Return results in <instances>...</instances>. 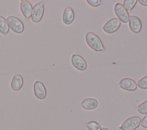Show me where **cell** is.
Instances as JSON below:
<instances>
[{
	"label": "cell",
	"mask_w": 147,
	"mask_h": 130,
	"mask_svg": "<svg viewBox=\"0 0 147 130\" xmlns=\"http://www.w3.org/2000/svg\"><path fill=\"white\" fill-rule=\"evenodd\" d=\"M86 41L88 46L95 52L104 51L105 48L100 38L94 33L89 31L86 34Z\"/></svg>",
	"instance_id": "1"
},
{
	"label": "cell",
	"mask_w": 147,
	"mask_h": 130,
	"mask_svg": "<svg viewBox=\"0 0 147 130\" xmlns=\"http://www.w3.org/2000/svg\"><path fill=\"white\" fill-rule=\"evenodd\" d=\"M72 65L78 70L84 71L87 69V65L85 60L80 55L74 54L71 58Z\"/></svg>",
	"instance_id": "8"
},
{
	"label": "cell",
	"mask_w": 147,
	"mask_h": 130,
	"mask_svg": "<svg viewBox=\"0 0 147 130\" xmlns=\"http://www.w3.org/2000/svg\"><path fill=\"white\" fill-rule=\"evenodd\" d=\"M44 13V5L42 2L37 3L33 7L31 19L34 23H38L42 19Z\"/></svg>",
	"instance_id": "4"
},
{
	"label": "cell",
	"mask_w": 147,
	"mask_h": 130,
	"mask_svg": "<svg viewBox=\"0 0 147 130\" xmlns=\"http://www.w3.org/2000/svg\"><path fill=\"white\" fill-rule=\"evenodd\" d=\"M141 122V119L139 116H131L125 120L119 129L121 130H134L139 127Z\"/></svg>",
	"instance_id": "3"
},
{
	"label": "cell",
	"mask_w": 147,
	"mask_h": 130,
	"mask_svg": "<svg viewBox=\"0 0 147 130\" xmlns=\"http://www.w3.org/2000/svg\"><path fill=\"white\" fill-rule=\"evenodd\" d=\"M102 130H109V129H107V128H103L102 129Z\"/></svg>",
	"instance_id": "23"
},
{
	"label": "cell",
	"mask_w": 147,
	"mask_h": 130,
	"mask_svg": "<svg viewBox=\"0 0 147 130\" xmlns=\"http://www.w3.org/2000/svg\"><path fill=\"white\" fill-rule=\"evenodd\" d=\"M20 10L24 17L26 19L31 18L33 7L31 3L26 0H22L20 3Z\"/></svg>",
	"instance_id": "11"
},
{
	"label": "cell",
	"mask_w": 147,
	"mask_h": 130,
	"mask_svg": "<svg viewBox=\"0 0 147 130\" xmlns=\"http://www.w3.org/2000/svg\"><path fill=\"white\" fill-rule=\"evenodd\" d=\"M139 3L142 6H147V0H138Z\"/></svg>",
	"instance_id": "22"
},
{
	"label": "cell",
	"mask_w": 147,
	"mask_h": 130,
	"mask_svg": "<svg viewBox=\"0 0 147 130\" xmlns=\"http://www.w3.org/2000/svg\"><path fill=\"white\" fill-rule=\"evenodd\" d=\"M137 111L138 113L142 115L147 114V100L140 104L137 107Z\"/></svg>",
	"instance_id": "18"
},
{
	"label": "cell",
	"mask_w": 147,
	"mask_h": 130,
	"mask_svg": "<svg viewBox=\"0 0 147 130\" xmlns=\"http://www.w3.org/2000/svg\"><path fill=\"white\" fill-rule=\"evenodd\" d=\"M82 107L87 110H93L98 106V101L94 98H87L82 103Z\"/></svg>",
	"instance_id": "14"
},
{
	"label": "cell",
	"mask_w": 147,
	"mask_h": 130,
	"mask_svg": "<svg viewBox=\"0 0 147 130\" xmlns=\"http://www.w3.org/2000/svg\"><path fill=\"white\" fill-rule=\"evenodd\" d=\"M35 97L39 100H44L47 96V90L44 84L40 81H36L33 85Z\"/></svg>",
	"instance_id": "7"
},
{
	"label": "cell",
	"mask_w": 147,
	"mask_h": 130,
	"mask_svg": "<svg viewBox=\"0 0 147 130\" xmlns=\"http://www.w3.org/2000/svg\"><path fill=\"white\" fill-rule=\"evenodd\" d=\"M9 32V26L6 19L2 15H0V33L3 36H6Z\"/></svg>",
	"instance_id": "15"
},
{
	"label": "cell",
	"mask_w": 147,
	"mask_h": 130,
	"mask_svg": "<svg viewBox=\"0 0 147 130\" xmlns=\"http://www.w3.org/2000/svg\"><path fill=\"white\" fill-rule=\"evenodd\" d=\"M137 2V0H124L123 6L127 11H131Z\"/></svg>",
	"instance_id": "16"
},
{
	"label": "cell",
	"mask_w": 147,
	"mask_h": 130,
	"mask_svg": "<svg viewBox=\"0 0 147 130\" xmlns=\"http://www.w3.org/2000/svg\"><path fill=\"white\" fill-rule=\"evenodd\" d=\"M24 84L23 77L20 74H15L11 81V88L14 91L20 90Z\"/></svg>",
	"instance_id": "13"
},
{
	"label": "cell",
	"mask_w": 147,
	"mask_h": 130,
	"mask_svg": "<svg viewBox=\"0 0 147 130\" xmlns=\"http://www.w3.org/2000/svg\"><path fill=\"white\" fill-rule=\"evenodd\" d=\"M129 26L130 30L134 33H138L141 30L142 23L140 19L136 15L129 16Z\"/></svg>",
	"instance_id": "9"
},
{
	"label": "cell",
	"mask_w": 147,
	"mask_h": 130,
	"mask_svg": "<svg viewBox=\"0 0 147 130\" xmlns=\"http://www.w3.org/2000/svg\"><path fill=\"white\" fill-rule=\"evenodd\" d=\"M134 130H137V129H134Z\"/></svg>",
	"instance_id": "24"
},
{
	"label": "cell",
	"mask_w": 147,
	"mask_h": 130,
	"mask_svg": "<svg viewBox=\"0 0 147 130\" xmlns=\"http://www.w3.org/2000/svg\"><path fill=\"white\" fill-rule=\"evenodd\" d=\"M141 126L144 128H147V114L141 120Z\"/></svg>",
	"instance_id": "21"
},
{
	"label": "cell",
	"mask_w": 147,
	"mask_h": 130,
	"mask_svg": "<svg viewBox=\"0 0 147 130\" xmlns=\"http://www.w3.org/2000/svg\"><path fill=\"white\" fill-rule=\"evenodd\" d=\"M6 20L9 27L13 32L17 34H21L24 31V25L17 17L13 15H10L7 17Z\"/></svg>",
	"instance_id": "2"
},
{
	"label": "cell",
	"mask_w": 147,
	"mask_h": 130,
	"mask_svg": "<svg viewBox=\"0 0 147 130\" xmlns=\"http://www.w3.org/2000/svg\"><path fill=\"white\" fill-rule=\"evenodd\" d=\"M119 86L121 89L127 91H134L137 87L136 82L129 78L122 79L119 83Z\"/></svg>",
	"instance_id": "10"
},
{
	"label": "cell",
	"mask_w": 147,
	"mask_h": 130,
	"mask_svg": "<svg viewBox=\"0 0 147 130\" xmlns=\"http://www.w3.org/2000/svg\"><path fill=\"white\" fill-rule=\"evenodd\" d=\"M87 3L92 7H98L102 4V2L100 0H87Z\"/></svg>",
	"instance_id": "20"
},
{
	"label": "cell",
	"mask_w": 147,
	"mask_h": 130,
	"mask_svg": "<svg viewBox=\"0 0 147 130\" xmlns=\"http://www.w3.org/2000/svg\"><path fill=\"white\" fill-rule=\"evenodd\" d=\"M87 127L88 130H102V129L100 125L95 121H89L87 124Z\"/></svg>",
	"instance_id": "17"
},
{
	"label": "cell",
	"mask_w": 147,
	"mask_h": 130,
	"mask_svg": "<svg viewBox=\"0 0 147 130\" xmlns=\"http://www.w3.org/2000/svg\"><path fill=\"white\" fill-rule=\"evenodd\" d=\"M75 19V13L72 8L69 7H66L63 14L62 19L63 22L66 25H68L72 23Z\"/></svg>",
	"instance_id": "12"
},
{
	"label": "cell",
	"mask_w": 147,
	"mask_h": 130,
	"mask_svg": "<svg viewBox=\"0 0 147 130\" xmlns=\"http://www.w3.org/2000/svg\"><path fill=\"white\" fill-rule=\"evenodd\" d=\"M120 21L117 18H114L108 21L103 26V30L107 34H112L117 31L121 26Z\"/></svg>",
	"instance_id": "6"
},
{
	"label": "cell",
	"mask_w": 147,
	"mask_h": 130,
	"mask_svg": "<svg viewBox=\"0 0 147 130\" xmlns=\"http://www.w3.org/2000/svg\"><path fill=\"white\" fill-rule=\"evenodd\" d=\"M137 85L142 89H147V76L142 77L137 81Z\"/></svg>",
	"instance_id": "19"
},
{
	"label": "cell",
	"mask_w": 147,
	"mask_h": 130,
	"mask_svg": "<svg viewBox=\"0 0 147 130\" xmlns=\"http://www.w3.org/2000/svg\"><path fill=\"white\" fill-rule=\"evenodd\" d=\"M114 13L120 22H122L123 23H126L129 21V13L123 7L122 3H115V5H114Z\"/></svg>",
	"instance_id": "5"
}]
</instances>
